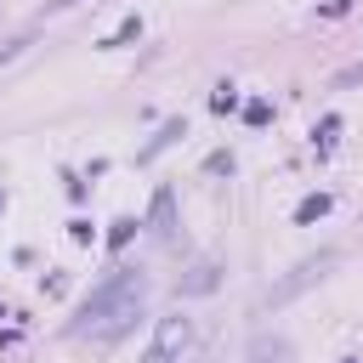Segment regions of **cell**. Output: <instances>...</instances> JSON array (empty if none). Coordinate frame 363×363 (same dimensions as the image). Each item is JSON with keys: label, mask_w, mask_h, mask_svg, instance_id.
I'll list each match as a JSON object with an SVG mask.
<instances>
[{"label": "cell", "mask_w": 363, "mask_h": 363, "mask_svg": "<svg viewBox=\"0 0 363 363\" xmlns=\"http://www.w3.org/2000/svg\"><path fill=\"white\" fill-rule=\"evenodd\" d=\"M136 301H142V272H136V267H113V272H108V278L79 301V312H74L68 335H102V340H113V335H125V329H130Z\"/></svg>", "instance_id": "cell-1"}, {"label": "cell", "mask_w": 363, "mask_h": 363, "mask_svg": "<svg viewBox=\"0 0 363 363\" xmlns=\"http://www.w3.org/2000/svg\"><path fill=\"white\" fill-rule=\"evenodd\" d=\"M136 34H142V17H136V11H130V17H119V28H113V34H108V40H102V51H113V45H130V40H136Z\"/></svg>", "instance_id": "cell-6"}, {"label": "cell", "mask_w": 363, "mask_h": 363, "mask_svg": "<svg viewBox=\"0 0 363 363\" xmlns=\"http://www.w3.org/2000/svg\"><path fill=\"white\" fill-rule=\"evenodd\" d=\"M130 233H136V221L125 216V221H113V233H108V244H113V250H125V244H130Z\"/></svg>", "instance_id": "cell-11"}, {"label": "cell", "mask_w": 363, "mask_h": 363, "mask_svg": "<svg viewBox=\"0 0 363 363\" xmlns=\"http://www.w3.org/2000/svg\"><path fill=\"white\" fill-rule=\"evenodd\" d=\"M216 289V267H193V278H182V295H204Z\"/></svg>", "instance_id": "cell-7"}, {"label": "cell", "mask_w": 363, "mask_h": 363, "mask_svg": "<svg viewBox=\"0 0 363 363\" xmlns=\"http://www.w3.org/2000/svg\"><path fill=\"white\" fill-rule=\"evenodd\" d=\"M329 204H335L329 193H306V199L295 204V221H301V227H312V221H323V216H329Z\"/></svg>", "instance_id": "cell-5"}, {"label": "cell", "mask_w": 363, "mask_h": 363, "mask_svg": "<svg viewBox=\"0 0 363 363\" xmlns=\"http://www.w3.org/2000/svg\"><path fill=\"white\" fill-rule=\"evenodd\" d=\"M176 136H182V119H170V125H164V130H159V136H153V142H147V147H142L136 159H153V153H159V147H170Z\"/></svg>", "instance_id": "cell-8"}, {"label": "cell", "mask_w": 363, "mask_h": 363, "mask_svg": "<svg viewBox=\"0 0 363 363\" xmlns=\"http://www.w3.org/2000/svg\"><path fill=\"white\" fill-rule=\"evenodd\" d=\"M318 11H323V17H346V11H352V0H323Z\"/></svg>", "instance_id": "cell-14"}, {"label": "cell", "mask_w": 363, "mask_h": 363, "mask_svg": "<svg viewBox=\"0 0 363 363\" xmlns=\"http://www.w3.org/2000/svg\"><path fill=\"white\" fill-rule=\"evenodd\" d=\"M335 85H363V62H352V68H340V74H335Z\"/></svg>", "instance_id": "cell-13"}, {"label": "cell", "mask_w": 363, "mask_h": 363, "mask_svg": "<svg viewBox=\"0 0 363 363\" xmlns=\"http://www.w3.org/2000/svg\"><path fill=\"white\" fill-rule=\"evenodd\" d=\"M244 119H250V125H267L272 108H267V102H244Z\"/></svg>", "instance_id": "cell-12"}, {"label": "cell", "mask_w": 363, "mask_h": 363, "mask_svg": "<svg viewBox=\"0 0 363 363\" xmlns=\"http://www.w3.org/2000/svg\"><path fill=\"white\" fill-rule=\"evenodd\" d=\"M329 267H335V250H323V255H312V261H301V267H295V272H289V278H284V284L272 289V306H284L289 295H301V289H306L312 278H323Z\"/></svg>", "instance_id": "cell-3"}, {"label": "cell", "mask_w": 363, "mask_h": 363, "mask_svg": "<svg viewBox=\"0 0 363 363\" xmlns=\"http://www.w3.org/2000/svg\"><path fill=\"white\" fill-rule=\"evenodd\" d=\"M210 108H216V113L238 108V91H233V85H216V91H210Z\"/></svg>", "instance_id": "cell-10"}, {"label": "cell", "mask_w": 363, "mask_h": 363, "mask_svg": "<svg viewBox=\"0 0 363 363\" xmlns=\"http://www.w3.org/2000/svg\"><path fill=\"white\" fill-rule=\"evenodd\" d=\"M23 45H28V40H0V68H6V62H11V57H17Z\"/></svg>", "instance_id": "cell-15"}, {"label": "cell", "mask_w": 363, "mask_h": 363, "mask_svg": "<svg viewBox=\"0 0 363 363\" xmlns=\"http://www.w3.org/2000/svg\"><path fill=\"white\" fill-rule=\"evenodd\" d=\"M170 227H176V193H170V187H159V193H153V233H159V238H170Z\"/></svg>", "instance_id": "cell-4"}, {"label": "cell", "mask_w": 363, "mask_h": 363, "mask_svg": "<svg viewBox=\"0 0 363 363\" xmlns=\"http://www.w3.org/2000/svg\"><path fill=\"white\" fill-rule=\"evenodd\" d=\"M187 340H193V323H187V318H159L153 346L142 352V363H176V357L187 352Z\"/></svg>", "instance_id": "cell-2"}, {"label": "cell", "mask_w": 363, "mask_h": 363, "mask_svg": "<svg viewBox=\"0 0 363 363\" xmlns=\"http://www.w3.org/2000/svg\"><path fill=\"white\" fill-rule=\"evenodd\" d=\"M346 363H352V357H346Z\"/></svg>", "instance_id": "cell-17"}, {"label": "cell", "mask_w": 363, "mask_h": 363, "mask_svg": "<svg viewBox=\"0 0 363 363\" xmlns=\"http://www.w3.org/2000/svg\"><path fill=\"white\" fill-rule=\"evenodd\" d=\"M335 130H340V119H335V113H323V119H318V130H312V142H318V147H335Z\"/></svg>", "instance_id": "cell-9"}, {"label": "cell", "mask_w": 363, "mask_h": 363, "mask_svg": "<svg viewBox=\"0 0 363 363\" xmlns=\"http://www.w3.org/2000/svg\"><path fill=\"white\" fill-rule=\"evenodd\" d=\"M68 6H79V0H51V11H68Z\"/></svg>", "instance_id": "cell-16"}]
</instances>
